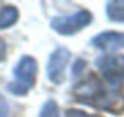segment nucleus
I'll return each instance as SVG.
<instances>
[{
  "label": "nucleus",
  "instance_id": "f257e3e1",
  "mask_svg": "<svg viewBox=\"0 0 124 117\" xmlns=\"http://www.w3.org/2000/svg\"><path fill=\"white\" fill-rule=\"evenodd\" d=\"M73 92H75L77 100L88 103L91 106L103 108L108 111V108H111L113 104V97L110 95V90L103 87L94 76H89L86 81L80 82Z\"/></svg>",
  "mask_w": 124,
  "mask_h": 117
},
{
  "label": "nucleus",
  "instance_id": "f03ea898",
  "mask_svg": "<svg viewBox=\"0 0 124 117\" xmlns=\"http://www.w3.org/2000/svg\"><path fill=\"white\" fill-rule=\"evenodd\" d=\"M92 21V14L88 10H80L72 16H61L51 21V27L61 35H75L88 27Z\"/></svg>",
  "mask_w": 124,
  "mask_h": 117
},
{
  "label": "nucleus",
  "instance_id": "7ed1b4c3",
  "mask_svg": "<svg viewBox=\"0 0 124 117\" xmlns=\"http://www.w3.org/2000/svg\"><path fill=\"white\" fill-rule=\"evenodd\" d=\"M95 65L100 70V73L105 76L110 87L115 89L121 84L124 78V57L115 55H102L95 60Z\"/></svg>",
  "mask_w": 124,
  "mask_h": 117
},
{
  "label": "nucleus",
  "instance_id": "20e7f679",
  "mask_svg": "<svg viewBox=\"0 0 124 117\" xmlns=\"http://www.w3.org/2000/svg\"><path fill=\"white\" fill-rule=\"evenodd\" d=\"M70 62V51L67 48H57L54 49L49 60H48V66H46V74L48 79L51 81L53 84H62L65 81V68Z\"/></svg>",
  "mask_w": 124,
  "mask_h": 117
},
{
  "label": "nucleus",
  "instance_id": "39448f33",
  "mask_svg": "<svg viewBox=\"0 0 124 117\" xmlns=\"http://www.w3.org/2000/svg\"><path fill=\"white\" fill-rule=\"evenodd\" d=\"M37 71H38V65H37L35 58L30 55H22L19 58V62L16 63L13 73L18 84H21L22 87H26L27 90L32 89L35 85V79H37Z\"/></svg>",
  "mask_w": 124,
  "mask_h": 117
},
{
  "label": "nucleus",
  "instance_id": "423d86ee",
  "mask_svg": "<svg viewBox=\"0 0 124 117\" xmlns=\"http://www.w3.org/2000/svg\"><path fill=\"white\" fill-rule=\"evenodd\" d=\"M92 44L107 52H115L124 48V33L123 32H102L92 38Z\"/></svg>",
  "mask_w": 124,
  "mask_h": 117
},
{
  "label": "nucleus",
  "instance_id": "0eeeda50",
  "mask_svg": "<svg viewBox=\"0 0 124 117\" xmlns=\"http://www.w3.org/2000/svg\"><path fill=\"white\" fill-rule=\"evenodd\" d=\"M19 18V11L13 5H2L0 3V30L8 29L13 24H16Z\"/></svg>",
  "mask_w": 124,
  "mask_h": 117
},
{
  "label": "nucleus",
  "instance_id": "6e6552de",
  "mask_svg": "<svg viewBox=\"0 0 124 117\" xmlns=\"http://www.w3.org/2000/svg\"><path fill=\"white\" fill-rule=\"evenodd\" d=\"M107 16L113 22H124V0L108 2L107 3Z\"/></svg>",
  "mask_w": 124,
  "mask_h": 117
},
{
  "label": "nucleus",
  "instance_id": "1a4fd4ad",
  "mask_svg": "<svg viewBox=\"0 0 124 117\" xmlns=\"http://www.w3.org/2000/svg\"><path fill=\"white\" fill-rule=\"evenodd\" d=\"M40 117H59V108H57L54 100H48L41 106Z\"/></svg>",
  "mask_w": 124,
  "mask_h": 117
},
{
  "label": "nucleus",
  "instance_id": "9d476101",
  "mask_svg": "<svg viewBox=\"0 0 124 117\" xmlns=\"http://www.w3.org/2000/svg\"><path fill=\"white\" fill-rule=\"evenodd\" d=\"M8 90L11 92V93H15V95H26L27 92V89L26 87H22L21 84H18V82H10V84H8Z\"/></svg>",
  "mask_w": 124,
  "mask_h": 117
},
{
  "label": "nucleus",
  "instance_id": "9b49d317",
  "mask_svg": "<svg viewBox=\"0 0 124 117\" xmlns=\"http://www.w3.org/2000/svg\"><path fill=\"white\" fill-rule=\"evenodd\" d=\"M65 117H99L95 114H88L84 111H80V109H69L65 114Z\"/></svg>",
  "mask_w": 124,
  "mask_h": 117
},
{
  "label": "nucleus",
  "instance_id": "f8f14e48",
  "mask_svg": "<svg viewBox=\"0 0 124 117\" xmlns=\"http://www.w3.org/2000/svg\"><path fill=\"white\" fill-rule=\"evenodd\" d=\"M10 114V108H8V103L3 97L0 95V117H8Z\"/></svg>",
  "mask_w": 124,
  "mask_h": 117
},
{
  "label": "nucleus",
  "instance_id": "ddd939ff",
  "mask_svg": "<svg viewBox=\"0 0 124 117\" xmlns=\"http://www.w3.org/2000/svg\"><path fill=\"white\" fill-rule=\"evenodd\" d=\"M5 55H7V44H5V41L0 38V62L5 58Z\"/></svg>",
  "mask_w": 124,
  "mask_h": 117
},
{
  "label": "nucleus",
  "instance_id": "4468645a",
  "mask_svg": "<svg viewBox=\"0 0 124 117\" xmlns=\"http://www.w3.org/2000/svg\"><path fill=\"white\" fill-rule=\"evenodd\" d=\"M84 63H86L84 60H78V62L75 63V66H73V74L80 73V68H81V66H84Z\"/></svg>",
  "mask_w": 124,
  "mask_h": 117
}]
</instances>
